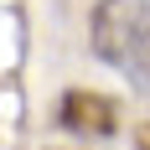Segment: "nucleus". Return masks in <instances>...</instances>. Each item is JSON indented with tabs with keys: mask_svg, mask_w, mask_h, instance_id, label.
<instances>
[{
	"mask_svg": "<svg viewBox=\"0 0 150 150\" xmlns=\"http://www.w3.org/2000/svg\"><path fill=\"white\" fill-rule=\"evenodd\" d=\"M129 145H135V150H150V119H145V124H135V129H129Z\"/></svg>",
	"mask_w": 150,
	"mask_h": 150,
	"instance_id": "obj_3",
	"label": "nucleus"
},
{
	"mask_svg": "<svg viewBox=\"0 0 150 150\" xmlns=\"http://www.w3.org/2000/svg\"><path fill=\"white\" fill-rule=\"evenodd\" d=\"M57 124L78 140H109L119 135V104L93 88H67L57 98Z\"/></svg>",
	"mask_w": 150,
	"mask_h": 150,
	"instance_id": "obj_2",
	"label": "nucleus"
},
{
	"mask_svg": "<svg viewBox=\"0 0 150 150\" xmlns=\"http://www.w3.org/2000/svg\"><path fill=\"white\" fill-rule=\"evenodd\" d=\"M88 42L98 62L150 104V0H98L88 16Z\"/></svg>",
	"mask_w": 150,
	"mask_h": 150,
	"instance_id": "obj_1",
	"label": "nucleus"
}]
</instances>
